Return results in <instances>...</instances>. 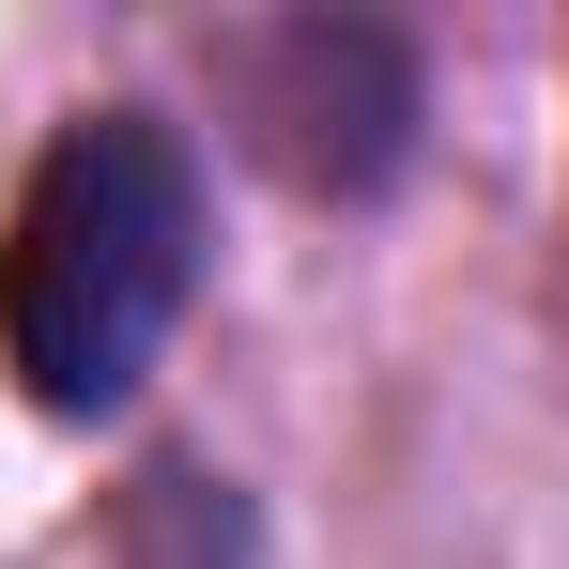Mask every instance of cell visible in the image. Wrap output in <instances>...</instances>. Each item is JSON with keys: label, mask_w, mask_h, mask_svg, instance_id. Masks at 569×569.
<instances>
[{"label": "cell", "mask_w": 569, "mask_h": 569, "mask_svg": "<svg viewBox=\"0 0 569 569\" xmlns=\"http://www.w3.org/2000/svg\"><path fill=\"white\" fill-rule=\"evenodd\" d=\"M200 292V170L154 108H93L31 154L0 231V355L47 416H108Z\"/></svg>", "instance_id": "cell-1"}, {"label": "cell", "mask_w": 569, "mask_h": 569, "mask_svg": "<svg viewBox=\"0 0 569 569\" xmlns=\"http://www.w3.org/2000/svg\"><path fill=\"white\" fill-rule=\"evenodd\" d=\"M216 62H231L247 139L278 154L292 186H323V200H370L416 154V62L370 16H278V31H231Z\"/></svg>", "instance_id": "cell-2"}]
</instances>
